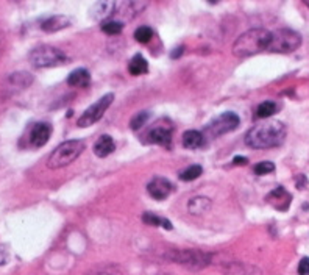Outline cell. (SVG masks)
Wrapping results in <instances>:
<instances>
[{
	"label": "cell",
	"mask_w": 309,
	"mask_h": 275,
	"mask_svg": "<svg viewBox=\"0 0 309 275\" xmlns=\"http://www.w3.org/2000/svg\"><path fill=\"white\" fill-rule=\"evenodd\" d=\"M116 144L110 135H102L97 141L94 142V153L99 158H105L114 152Z\"/></svg>",
	"instance_id": "cell-16"
},
{
	"label": "cell",
	"mask_w": 309,
	"mask_h": 275,
	"mask_svg": "<svg viewBox=\"0 0 309 275\" xmlns=\"http://www.w3.org/2000/svg\"><path fill=\"white\" fill-rule=\"evenodd\" d=\"M241 124V119L236 113H231V111H227V113H222L220 116L212 121L206 129H205V135L209 136V138H219L225 133H230L233 130H236Z\"/></svg>",
	"instance_id": "cell-7"
},
{
	"label": "cell",
	"mask_w": 309,
	"mask_h": 275,
	"mask_svg": "<svg viewBox=\"0 0 309 275\" xmlns=\"http://www.w3.org/2000/svg\"><path fill=\"white\" fill-rule=\"evenodd\" d=\"M300 44H302V36L297 31L281 28L272 33L267 50L275 52V54H291V52L300 47Z\"/></svg>",
	"instance_id": "cell-5"
},
{
	"label": "cell",
	"mask_w": 309,
	"mask_h": 275,
	"mask_svg": "<svg viewBox=\"0 0 309 275\" xmlns=\"http://www.w3.org/2000/svg\"><path fill=\"white\" fill-rule=\"evenodd\" d=\"M272 33L265 28H251L242 33L233 44V54L239 58H247L267 50Z\"/></svg>",
	"instance_id": "cell-2"
},
{
	"label": "cell",
	"mask_w": 309,
	"mask_h": 275,
	"mask_svg": "<svg viewBox=\"0 0 309 275\" xmlns=\"http://www.w3.org/2000/svg\"><path fill=\"white\" fill-rule=\"evenodd\" d=\"M5 36L0 33V57H2V54H3V50H5Z\"/></svg>",
	"instance_id": "cell-34"
},
{
	"label": "cell",
	"mask_w": 309,
	"mask_h": 275,
	"mask_svg": "<svg viewBox=\"0 0 309 275\" xmlns=\"http://www.w3.org/2000/svg\"><path fill=\"white\" fill-rule=\"evenodd\" d=\"M84 150V142L80 139H70L60 144L49 156L47 166L50 169H61L73 163Z\"/></svg>",
	"instance_id": "cell-3"
},
{
	"label": "cell",
	"mask_w": 309,
	"mask_h": 275,
	"mask_svg": "<svg viewBox=\"0 0 309 275\" xmlns=\"http://www.w3.org/2000/svg\"><path fill=\"white\" fill-rule=\"evenodd\" d=\"M201 172H203L201 166H198V164L189 166L185 169V171L180 172V180H183V182H192V180H195L201 175Z\"/></svg>",
	"instance_id": "cell-25"
},
{
	"label": "cell",
	"mask_w": 309,
	"mask_h": 275,
	"mask_svg": "<svg viewBox=\"0 0 309 275\" xmlns=\"http://www.w3.org/2000/svg\"><path fill=\"white\" fill-rule=\"evenodd\" d=\"M233 163H234V164H239V166H244V164H247V163H248V160H247V158H245V156H236V158H234V160H233Z\"/></svg>",
	"instance_id": "cell-33"
},
{
	"label": "cell",
	"mask_w": 309,
	"mask_h": 275,
	"mask_svg": "<svg viewBox=\"0 0 309 275\" xmlns=\"http://www.w3.org/2000/svg\"><path fill=\"white\" fill-rule=\"evenodd\" d=\"M6 261H8V252L3 247H0V266L5 264Z\"/></svg>",
	"instance_id": "cell-32"
},
{
	"label": "cell",
	"mask_w": 309,
	"mask_h": 275,
	"mask_svg": "<svg viewBox=\"0 0 309 275\" xmlns=\"http://www.w3.org/2000/svg\"><path fill=\"white\" fill-rule=\"evenodd\" d=\"M172 132H174V127L169 121H159L152 127L150 132L145 135L147 142L169 147L170 142H172Z\"/></svg>",
	"instance_id": "cell-9"
},
{
	"label": "cell",
	"mask_w": 309,
	"mask_h": 275,
	"mask_svg": "<svg viewBox=\"0 0 309 275\" xmlns=\"http://www.w3.org/2000/svg\"><path fill=\"white\" fill-rule=\"evenodd\" d=\"M113 100H114V94H105L103 97H100L97 102L91 105V107L80 116V119L77 121V125L84 129V127H91L95 122H99L103 118L105 111L110 108Z\"/></svg>",
	"instance_id": "cell-8"
},
{
	"label": "cell",
	"mask_w": 309,
	"mask_h": 275,
	"mask_svg": "<svg viewBox=\"0 0 309 275\" xmlns=\"http://www.w3.org/2000/svg\"><path fill=\"white\" fill-rule=\"evenodd\" d=\"M253 171L256 175H265V174H270L275 171V164L270 161H261L253 167Z\"/></svg>",
	"instance_id": "cell-29"
},
{
	"label": "cell",
	"mask_w": 309,
	"mask_h": 275,
	"mask_svg": "<svg viewBox=\"0 0 309 275\" xmlns=\"http://www.w3.org/2000/svg\"><path fill=\"white\" fill-rule=\"evenodd\" d=\"M152 38H153V30L150 27H147V25H142L134 31V39L137 42H141V44H147V42H150Z\"/></svg>",
	"instance_id": "cell-27"
},
{
	"label": "cell",
	"mask_w": 309,
	"mask_h": 275,
	"mask_svg": "<svg viewBox=\"0 0 309 275\" xmlns=\"http://www.w3.org/2000/svg\"><path fill=\"white\" fill-rule=\"evenodd\" d=\"M70 25V19L67 16H52L49 19H46L44 22L41 24V28L46 31V33H55V31H60L62 28H66Z\"/></svg>",
	"instance_id": "cell-15"
},
{
	"label": "cell",
	"mask_w": 309,
	"mask_h": 275,
	"mask_svg": "<svg viewBox=\"0 0 309 275\" xmlns=\"http://www.w3.org/2000/svg\"><path fill=\"white\" fill-rule=\"evenodd\" d=\"M147 191L155 200H164L172 193V183L167 178L155 177L150 183L147 185Z\"/></svg>",
	"instance_id": "cell-11"
},
{
	"label": "cell",
	"mask_w": 309,
	"mask_h": 275,
	"mask_svg": "<svg viewBox=\"0 0 309 275\" xmlns=\"http://www.w3.org/2000/svg\"><path fill=\"white\" fill-rule=\"evenodd\" d=\"M276 110H278V107H276L275 102H272V100L262 102L258 107V110H256V118L267 119V118H270V116H273L276 113Z\"/></svg>",
	"instance_id": "cell-23"
},
{
	"label": "cell",
	"mask_w": 309,
	"mask_h": 275,
	"mask_svg": "<svg viewBox=\"0 0 309 275\" xmlns=\"http://www.w3.org/2000/svg\"><path fill=\"white\" fill-rule=\"evenodd\" d=\"M298 274L300 275H309V258L305 257L298 263Z\"/></svg>",
	"instance_id": "cell-30"
},
{
	"label": "cell",
	"mask_w": 309,
	"mask_h": 275,
	"mask_svg": "<svg viewBox=\"0 0 309 275\" xmlns=\"http://www.w3.org/2000/svg\"><path fill=\"white\" fill-rule=\"evenodd\" d=\"M181 54H183V47H178L177 52H174V54H172V58H178Z\"/></svg>",
	"instance_id": "cell-35"
},
{
	"label": "cell",
	"mask_w": 309,
	"mask_h": 275,
	"mask_svg": "<svg viewBox=\"0 0 309 275\" xmlns=\"http://www.w3.org/2000/svg\"><path fill=\"white\" fill-rule=\"evenodd\" d=\"M169 258L178 264L187 266L189 269H194V271L206 268L211 261L209 253H205L201 250H177V252L170 253Z\"/></svg>",
	"instance_id": "cell-6"
},
{
	"label": "cell",
	"mask_w": 309,
	"mask_h": 275,
	"mask_svg": "<svg viewBox=\"0 0 309 275\" xmlns=\"http://www.w3.org/2000/svg\"><path fill=\"white\" fill-rule=\"evenodd\" d=\"M128 70H130L131 75H142V73L148 72V63L141 54H137L130 60Z\"/></svg>",
	"instance_id": "cell-21"
},
{
	"label": "cell",
	"mask_w": 309,
	"mask_h": 275,
	"mask_svg": "<svg viewBox=\"0 0 309 275\" xmlns=\"http://www.w3.org/2000/svg\"><path fill=\"white\" fill-rule=\"evenodd\" d=\"M114 11H116V3L114 2H99V3H95L92 6L91 14H92V19L106 22L108 17L113 19Z\"/></svg>",
	"instance_id": "cell-17"
},
{
	"label": "cell",
	"mask_w": 309,
	"mask_h": 275,
	"mask_svg": "<svg viewBox=\"0 0 309 275\" xmlns=\"http://www.w3.org/2000/svg\"><path fill=\"white\" fill-rule=\"evenodd\" d=\"M89 275H116V274L111 268H102V269L95 271V272H91Z\"/></svg>",
	"instance_id": "cell-31"
},
{
	"label": "cell",
	"mask_w": 309,
	"mask_h": 275,
	"mask_svg": "<svg viewBox=\"0 0 309 275\" xmlns=\"http://www.w3.org/2000/svg\"><path fill=\"white\" fill-rule=\"evenodd\" d=\"M286 138V125L280 121L265 122L261 125H254L253 129L245 135V144L253 149H269L283 144Z\"/></svg>",
	"instance_id": "cell-1"
},
{
	"label": "cell",
	"mask_w": 309,
	"mask_h": 275,
	"mask_svg": "<svg viewBox=\"0 0 309 275\" xmlns=\"http://www.w3.org/2000/svg\"><path fill=\"white\" fill-rule=\"evenodd\" d=\"M147 6V3H141V2H124V3H119L116 5V14L121 17V22L125 19H133L136 14H139L142 9Z\"/></svg>",
	"instance_id": "cell-14"
},
{
	"label": "cell",
	"mask_w": 309,
	"mask_h": 275,
	"mask_svg": "<svg viewBox=\"0 0 309 275\" xmlns=\"http://www.w3.org/2000/svg\"><path fill=\"white\" fill-rule=\"evenodd\" d=\"M209 206H211V200L208 197H194L189 202L187 209L192 214H203L209 209Z\"/></svg>",
	"instance_id": "cell-22"
},
{
	"label": "cell",
	"mask_w": 309,
	"mask_h": 275,
	"mask_svg": "<svg viewBox=\"0 0 309 275\" xmlns=\"http://www.w3.org/2000/svg\"><path fill=\"white\" fill-rule=\"evenodd\" d=\"M52 135V127L47 122H38L30 129L28 141L31 147H42L46 145Z\"/></svg>",
	"instance_id": "cell-10"
},
{
	"label": "cell",
	"mask_w": 309,
	"mask_h": 275,
	"mask_svg": "<svg viewBox=\"0 0 309 275\" xmlns=\"http://www.w3.org/2000/svg\"><path fill=\"white\" fill-rule=\"evenodd\" d=\"M148 119H150V113H148V111H141V113L134 114L131 118V121H130L131 129L133 130H139L141 127H144L147 124Z\"/></svg>",
	"instance_id": "cell-28"
},
{
	"label": "cell",
	"mask_w": 309,
	"mask_h": 275,
	"mask_svg": "<svg viewBox=\"0 0 309 275\" xmlns=\"http://www.w3.org/2000/svg\"><path fill=\"white\" fill-rule=\"evenodd\" d=\"M124 28V22L117 19H108L106 22H102V30L106 35H119Z\"/></svg>",
	"instance_id": "cell-26"
},
{
	"label": "cell",
	"mask_w": 309,
	"mask_h": 275,
	"mask_svg": "<svg viewBox=\"0 0 309 275\" xmlns=\"http://www.w3.org/2000/svg\"><path fill=\"white\" fill-rule=\"evenodd\" d=\"M31 81H33V77H31L28 72H16V73H11V75L6 78L5 88L9 91V94H11V92L28 88Z\"/></svg>",
	"instance_id": "cell-12"
},
{
	"label": "cell",
	"mask_w": 309,
	"mask_h": 275,
	"mask_svg": "<svg viewBox=\"0 0 309 275\" xmlns=\"http://www.w3.org/2000/svg\"><path fill=\"white\" fill-rule=\"evenodd\" d=\"M291 194L286 191V189L283 186H278L276 189H273V191L267 196V202L275 206L276 209L280 211H286L287 208H289L291 205Z\"/></svg>",
	"instance_id": "cell-13"
},
{
	"label": "cell",
	"mask_w": 309,
	"mask_h": 275,
	"mask_svg": "<svg viewBox=\"0 0 309 275\" xmlns=\"http://www.w3.org/2000/svg\"><path fill=\"white\" fill-rule=\"evenodd\" d=\"M30 63L35 68H53L67 61L64 52L53 46H39L30 52Z\"/></svg>",
	"instance_id": "cell-4"
},
{
	"label": "cell",
	"mask_w": 309,
	"mask_h": 275,
	"mask_svg": "<svg viewBox=\"0 0 309 275\" xmlns=\"http://www.w3.org/2000/svg\"><path fill=\"white\" fill-rule=\"evenodd\" d=\"M142 220L145 222L147 225H153V227H164L167 230L172 228V225H170V222L167 219H163V217H159L153 213H144L142 216Z\"/></svg>",
	"instance_id": "cell-24"
},
{
	"label": "cell",
	"mask_w": 309,
	"mask_h": 275,
	"mask_svg": "<svg viewBox=\"0 0 309 275\" xmlns=\"http://www.w3.org/2000/svg\"><path fill=\"white\" fill-rule=\"evenodd\" d=\"M227 274L228 275H262V272L250 266V264H241V263H233L227 268Z\"/></svg>",
	"instance_id": "cell-20"
},
{
	"label": "cell",
	"mask_w": 309,
	"mask_h": 275,
	"mask_svg": "<svg viewBox=\"0 0 309 275\" xmlns=\"http://www.w3.org/2000/svg\"><path fill=\"white\" fill-rule=\"evenodd\" d=\"M205 144V136L197 130H189L183 135V145L186 149H198Z\"/></svg>",
	"instance_id": "cell-19"
},
{
	"label": "cell",
	"mask_w": 309,
	"mask_h": 275,
	"mask_svg": "<svg viewBox=\"0 0 309 275\" xmlns=\"http://www.w3.org/2000/svg\"><path fill=\"white\" fill-rule=\"evenodd\" d=\"M91 83V75L86 69H77L70 72V75L67 77V84L73 88H86Z\"/></svg>",
	"instance_id": "cell-18"
}]
</instances>
